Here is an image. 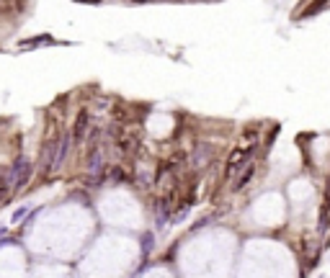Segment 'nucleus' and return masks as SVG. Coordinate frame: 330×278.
<instances>
[{
	"mask_svg": "<svg viewBox=\"0 0 330 278\" xmlns=\"http://www.w3.org/2000/svg\"><path fill=\"white\" fill-rule=\"evenodd\" d=\"M255 152H258V139H255L253 145H248V147H237V149H232L230 157H227L222 181H232L235 173H243V170L250 165V160L255 157Z\"/></svg>",
	"mask_w": 330,
	"mask_h": 278,
	"instance_id": "obj_1",
	"label": "nucleus"
},
{
	"mask_svg": "<svg viewBox=\"0 0 330 278\" xmlns=\"http://www.w3.org/2000/svg\"><path fill=\"white\" fill-rule=\"evenodd\" d=\"M176 204H173V191L160 196V199L155 201V206H152V211H155V232H163L165 224H170L173 214H176Z\"/></svg>",
	"mask_w": 330,
	"mask_h": 278,
	"instance_id": "obj_2",
	"label": "nucleus"
},
{
	"mask_svg": "<svg viewBox=\"0 0 330 278\" xmlns=\"http://www.w3.org/2000/svg\"><path fill=\"white\" fill-rule=\"evenodd\" d=\"M214 155H217V147L212 145V142H201V139H196L194 152L188 155V165L196 167V170H201V167H206L209 163H212Z\"/></svg>",
	"mask_w": 330,
	"mask_h": 278,
	"instance_id": "obj_3",
	"label": "nucleus"
},
{
	"mask_svg": "<svg viewBox=\"0 0 330 278\" xmlns=\"http://www.w3.org/2000/svg\"><path fill=\"white\" fill-rule=\"evenodd\" d=\"M72 145H82L88 139V131H90V111L88 109H80L75 121H72Z\"/></svg>",
	"mask_w": 330,
	"mask_h": 278,
	"instance_id": "obj_4",
	"label": "nucleus"
},
{
	"mask_svg": "<svg viewBox=\"0 0 330 278\" xmlns=\"http://www.w3.org/2000/svg\"><path fill=\"white\" fill-rule=\"evenodd\" d=\"M255 170H258V167H255V163H250V165H248V167L243 170L240 175H237V181H232V191H235V193L245 191V188L253 183V178H255Z\"/></svg>",
	"mask_w": 330,
	"mask_h": 278,
	"instance_id": "obj_5",
	"label": "nucleus"
},
{
	"mask_svg": "<svg viewBox=\"0 0 330 278\" xmlns=\"http://www.w3.org/2000/svg\"><path fill=\"white\" fill-rule=\"evenodd\" d=\"M129 181V175H126V170L122 165H108L106 167V183H114V185H122Z\"/></svg>",
	"mask_w": 330,
	"mask_h": 278,
	"instance_id": "obj_6",
	"label": "nucleus"
},
{
	"mask_svg": "<svg viewBox=\"0 0 330 278\" xmlns=\"http://www.w3.org/2000/svg\"><path fill=\"white\" fill-rule=\"evenodd\" d=\"M34 170H36V165H34V163H29V165L23 167V173L18 175V178H16V183H13V193H18V191H21V188H26V185L31 183V178H34Z\"/></svg>",
	"mask_w": 330,
	"mask_h": 278,
	"instance_id": "obj_7",
	"label": "nucleus"
},
{
	"mask_svg": "<svg viewBox=\"0 0 330 278\" xmlns=\"http://www.w3.org/2000/svg\"><path fill=\"white\" fill-rule=\"evenodd\" d=\"M31 163V160L29 157H26V155H16L13 160H11V167H8V173H11V178H13V183H16V178L18 175H21L23 173V167L26 165H29Z\"/></svg>",
	"mask_w": 330,
	"mask_h": 278,
	"instance_id": "obj_8",
	"label": "nucleus"
},
{
	"mask_svg": "<svg viewBox=\"0 0 330 278\" xmlns=\"http://www.w3.org/2000/svg\"><path fill=\"white\" fill-rule=\"evenodd\" d=\"M29 211H31V206H18V209H13V214H11V222L16 224V222L26 219V217H29Z\"/></svg>",
	"mask_w": 330,
	"mask_h": 278,
	"instance_id": "obj_9",
	"label": "nucleus"
},
{
	"mask_svg": "<svg viewBox=\"0 0 330 278\" xmlns=\"http://www.w3.org/2000/svg\"><path fill=\"white\" fill-rule=\"evenodd\" d=\"M152 240H155L152 232H144V235H142V253H144V255H150V250H152Z\"/></svg>",
	"mask_w": 330,
	"mask_h": 278,
	"instance_id": "obj_10",
	"label": "nucleus"
},
{
	"mask_svg": "<svg viewBox=\"0 0 330 278\" xmlns=\"http://www.w3.org/2000/svg\"><path fill=\"white\" fill-rule=\"evenodd\" d=\"M16 237H8V235H0V250H3V247H8V245H16Z\"/></svg>",
	"mask_w": 330,
	"mask_h": 278,
	"instance_id": "obj_11",
	"label": "nucleus"
},
{
	"mask_svg": "<svg viewBox=\"0 0 330 278\" xmlns=\"http://www.w3.org/2000/svg\"><path fill=\"white\" fill-rule=\"evenodd\" d=\"M0 235H5V227H0Z\"/></svg>",
	"mask_w": 330,
	"mask_h": 278,
	"instance_id": "obj_12",
	"label": "nucleus"
}]
</instances>
